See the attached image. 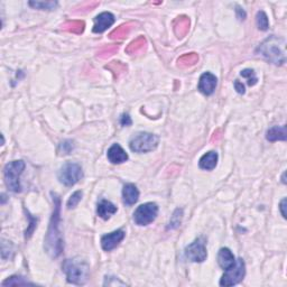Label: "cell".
Wrapping results in <instances>:
<instances>
[{
  "label": "cell",
  "instance_id": "cell-4",
  "mask_svg": "<svg viewBox=\"0 0 287 287\" xmlns=\"http://www.w3.org/2000/svg\"><path fill=\"white\" fill-rule=\"evenodd\" d=\"M25 170V163L23 161H13L7 164L3 170L5 183L10 191L15 193L21 192V185L19 177Z\"/></svg>",
  "mask_w": 287,
  "mask_h": 287
},
{
  "label": "cell",
  "instance_id": "cell-17",
  "mask_svg": "<svg viewBox=\"0 0 287 287\" xmlns=\"http://www.w3.org/2000/svg\"><path fill=\"white\" fill-rule=\"evenodd\" d=\"M218 164V153L217 152H209L204 154L199 161L200 169L206 171H212L215 169Z\"/></svg>",
  "mask_w": 287,
  "mask_h": 287
},
{
  "label": "cell",
  "instance_id": "cell-7",
  "mask_svg": "<svg viewBox=\"0 0 287 287\" xmlns=\"http://www.w3.org/2000/svg\"><path fill=\"white\" fill-rule=\"evenodd\" d=\"M246 275V265L244 259H237L233 266L226 270V273L220 279V285L221 286H233L237 285L244 279Z\"/></svg>",
  "mask_w": 287,
  "mask_h": 287
},
{
  "label": "cell",
  "instance_id": "cell-18",
  "mask_svg": "<svg viewBox=\"0 0 287 287\" xmlns=\"http://www.w3.org/2000/svg\"><path fill=\"white\" fill-rule=\"evenodd\" d=\"M267 140L277 141V140H286V126H275L267 132L266 135Z\"/></svg>",
  "mask_w": 287,
  "mask_h": 287
},
{
  "label": "cell",
  "instance_id": "cell-10",
  "mask_svg": "<svg viewBox=\"0 0 287 287\" xmlns=\"http://www.w3.org/2000/svg\"><path fill=\"white\" fill-rule=\"evenodd\" d=\"M125 238V231L119 229L114 232L104 234L101 238V247L104 251H111L115 249Z\"/></svg>",
  "mask_w": 287,
  "mask_h": 287
},
{
  "label": "cell",
  "instance_id": "cell-19",
  "mask_svg": "<svg viewBox=\"0 0 287 287\" xmlns=\"http://www.w3.org/2000/svg\"><path fill=\"white\" fill-rule=\"evenodd\" d=\"M2 286H8V285H34L33 283L28 282L27 279H25L23 276L14 275L12 277L7 278L5 282H2Z\"/></svg>",
  "mask_w": 287,
  "mask_h": 287
},
{
  "label": "cell",
  "instance_id": "cell-5",
  "mask_svg": "<svg viewBox=\"0 0 287 287\" xmlns=\"http://www.w3.org/2000/svg\"><path fill=\"white\" fill-rule=\"evenodd\" d=\"M159 144V137L150 133H139L129 141L130 150L135 153H150L155 151Z\"/></svg>",
  "mask_w": 287,
  "mask_h": 287
},
{
  "label": "cell",
  "instance_id": "cell-14",
  "mask_svg": "<svg viewBox=\"0 0 287 287\" xmlns=\"http://www.w3.org/2000/svg\"><path fill=\"white\" fill-rule=\"evenodd\" d=\"M139 197V191H138L137 186L135 184L128 183L125 184L124 189H122V200L126 206H134Z\"/></svg>",
  "mask_w": 287,
  "mask_h": 287
},
{
  "label": "cell",
  "instance_id": "cell-11",
  "mask_svg": "<svg viewBox=\"0 0 287 287\" xmlns=\"http://www.w3.org/2000/svg\"><path fill=\"white\" fill-rule=\"evenodd\" d=\"M218 84V79L215 77V76L210 73V72H206L203 73L202 76L200 77L199 81V90L206 96H211L212 93L214 92L215 88H217Z\"/></svg>",
  "mask_w": 287,
  "mask_h": 287
},
{
  "label": "cell",
  "instance_id": "cell-12",
  "mask_svg": "<svg viewBox=\"0 0 287 287\" xmlns=\"http://www.w3.org/2000/svg\"><path fill=\"white\" fill-rule=\"evenodd\" d=\"M115 23V16L111 13H101L95 18L93 33H103Z\"/></svg>",
  "mask_w": 287,
  "mask_h": 287
},
{
  "label": "cell",
  "instance_id": "cell-9",
  "mask_svg": "<svg viewBox=\"0 0 287 287\" xmlns=\"http://www.w3.org/2000/svg\"><path fill=\"white\" fill-rule=\"evenodd\" d=\"M185 256L193 263H203L207 259L208 252L206 247V240L202 237L197 238L192 244L185 248Z\"/></svg>",
  "mask_w": 287,
  "mask_h": 287
},
{
  "label": "cell",
  "instance_id": "cell-26",
  "mask_svg": "<svg viewBox=\"0 0 287 287\" xmlns=\"http://www.w3.org/2000/svg\"><path fill=\"white\" fill-rule=\"evenodd\" d=\"M132 119H130L129 115L128 114H124L121 115V119H120V124L121 126H130L132 125Z\"/></svg>",
  "mask_w": 287,
  "mask_h": 287
},
{
  "label": "cell",
  "instance_id": "cell-21",
  "mask_svg": "<svg viewBox=\"0 0 287 287\" xmlns=\"http://www.w3.org/2000/svg\"><path fill=\"white\" fill-rule=\"evenodd\" d=\"M73 150H74V141L66 139V140H63L62 143L58 145L57 153L58 155H69L72 153Z\"/></svg>",
  "mask_w": 287,
  "mask_h": 287
},
{
  "label": "cell",
  "instance_id": "cell-28",
  "mask_svg": "<svg viewBox=\"0 0 287 287\" xmlns=\"http://www.w3.org/2000/svg\"><path fill=\"white\" fill-rule=\"evenodd\" d=\"M285 208H286V199H283L281 204H279V210H281V213L283 217L286 219V212H285Z\"/></svg>",
  "mask_w": 287,
  "mask_h": 287
},
{
  "label": "cell",
  "instance_id": "cell-25",
  "mask_svg": "<svg viewBox=\"0 0 287 287\" xmlns=\"http://www.w3.org/2000/svg\"><path fill=\"white\" fill-rule=\"evenodd\" d=\"M82 199V192L81 191H77L74 192L72 195L70 196V199L68 201V209H74Z\"/></svg>",
  "mask_w": 287,
  "mask_h": 287
},
{
  "label": "cell",
  "instance_id": "cell-23",
  "mask_svg": "<svg viewBox=\"0 0 287 287\" xmlns=\"http://www.w3.org/2000/svg\"><path fill=\"white\" fill-rule=\"evenodd\" d=\"M182 215H183V210H181V209H177V210L174 212L172 218H171L169 229H175V228H177L178 226H180L181 220H182Z\"/></svg>",
  "mask_w": 287,
  "mask_h": 287
},
{
  "label": "cell",
  "instance_id": "cell-22",
  "mask_svg": "<svg viewBox=\"0 0 287 287\" xmlns=\"http://www.w3.org/2000/svg\"><path fill=\"white\" fill-rule=\"evenodd\" d=\"M256 23L260 31H267L269 27V20H268L267 15L264 12H258L256 16Z\"/></svg>",
  "mask_w": 287,
  "mask_h": 287
},
{
  "label": "cell",
  "instance_id": "cell-20",
  "mask_svg": "<svg viewBox=\"0 0 287 287\" xmlns=\"http://www.w3.org/2000/svg\"><path fill=\"white\" fill-rule=\"evenodd\" d=\"M29 5L36 9L53 10L57 6V1H29Z\"/></svg>",
  "mask_w": 287,
  "mask_h": 287
},
{
  "label": "cell",
  "instance_id": "cell-13",
  "mask_svg": "<svg viewBox=\"0 0 287 287\" xmlns=\"http://www.w3.org/2000/svg\"><path fill=\"white\" fill-rule=\"evenodd\" d=\"M108 159L113 164H122L128 159V154L124 151L119 144H114L109 150H108Z\"/></svg>",
  "mask_w": 287,
  "mask_h": 287
},
{
  "label": "cell",
  "instance_id": "cell-8",
  "mask_svg": "<svg viewBox=\"0 0 287 287\" xmlns=\"http://www.w3.org/2000/svg\"><path fill=\"white\" fill-rule=\"evenodd\" d=\"M158 207L156 203H144L134 212V221L138 226H147L157 218Z\"/></svg>",
  "mask_w": 287,
  "mask_h": 287
},
{
  "label": "cell",
  "instance_id": "cell-2",
  "mask_svg": "<svg viewBox=\"0 0 287 287\" xmlns=\"http://www.w3.org/2000/svg\"><path fill=\"white\" fill-rule=\"evenodd\" d=\"M257 52L275 65H283L286 62L285 40L274 35L265 39Z\"/></svg>",
  "mask_w": 287,
  "mask_h": 287
},
{
  "label": "cell",
  "instance_id": "cell-16",
  "mask_svg": "<svg viewBox=\"0 0 287 287\" xmlns=\"http://www.w3.org/2000/svg\"><path fill=\"white\" fill-rule=\"evenodd\" d=\"M117 212V207L114 203H111L108 200H101L98 203V208H96V213L100 218L103 220L110 219L111 215H114Z\"/></svg>",
  "mask_w": 287,
  "mask_h": 287
},
{
  "label": "cell",
  "instance_id": "cell-27",
  "mask_svg": "<svg viewBox=\"0 0 287 287\" xmlns=\"http://www.w3.org/2000/svg\"><path fill=\"white\" fill-rule=\"evenodd\" d=\"M234 88H236L237 92L240 93V95H244L245 93V85L242 84L239 80L234 81Z\"/></svg>",
  "mask_w": 287,
  "mask_h": 287
},
{
  "label": "cell",
  "instance_id": "cell-15",
  "mask_svg": "<svg viewBox=\"0 0 287 287\" xmlns=\"http://www.w3.org/2000/svg\"><path fill=\"white\" fill-rule=\"evenodd\" d=\"M236 263L233 253L231 252L229 248H221L218 253V264L222 269L227 270L231 266H233V264Z\"/></svg>",
  "mask_w": 287,
  "mask_h": 287
},
{
  "label": "cell",
  "instance_id": "cell-6",
  "mask_svg": "<svg viewBox=\"0 0 287 287\" xmlns=\"http://www.w3.org/2000/svg\"><path fill=\"white\" fill-rule=\"evenodd\" d=\"M57 176L58 181L63 185L73 186L81 180L82 176H83V172H82V169L79 164L68 162L59 169Z\"/></svg>",
  "mask_w": 287,
  "mask_h": 287
},
{
  "label": "cell",
  "instance_id": "cell-29",
  "mask_svg": "<svg viewBox=\"0 0 287 287\" xmlns=\"http://www.w3.org/2000/svg\"><path fill=\"white\" fill-rule=\"evenodd\" d=\"M236 12H237V17L239 18L240 20H244L245 18H246V13H245V10H242V9L240 8V7H237Z\"/></svg>",
  "mask_w": 287,
  "mask_h": 287
},
{
  "label": "cell",
  "instance_id": "cell-1",
  "mask_svg": "<svg viewBox=\"0 0 287 287\" xmlns=\"http://www.w3.org/2000/svg\"><path fill=\"white\" fill-rule=\"evenodd\" d=\"M53 196V202H54V209H53V214H52L50 226H48V230L45 237V247L46 252L50 255L52 258H57L63 251V239L59 232V211H61V199L57 194V193H52Z\"/></svg>",
  "mask_w": 287,
  "mask_h": 287
},
{
  "label": "cell",
  "instance_id": "cell-3",
  "mask_svg": "<svg viewBox=\"0 0 287 287\" xmlns=\"http://www.w3.org/2000/svg\"><path fill=\"white\" fill-rule=\"evenodd\" d=\"M63 271L68 282L74 285H83L88 279L89 266L87 263L77 259H66L63 263Z\"/></svg>",
  "mask_w": 287,
  "mask_h": 287
},
{
  "label": "cell",
  "instance_id": "cell-24",
  "mask_svg": "<svg viewBox=\"0 0 287 287\" xmlns=\"http://www.w3.org/2000/svg\"><path fill=\"white\" fill-rule=\"evenodd\" d=\"M240 76L242 77H246V79L248 80V84L250 85V87L251 85H255L257 83V81H258L255 72H253V70H250V69H246L244 71H241Z\"/></svg>",
  "mask_w": 287,
  "mask_h": 287
}]
</instances>
